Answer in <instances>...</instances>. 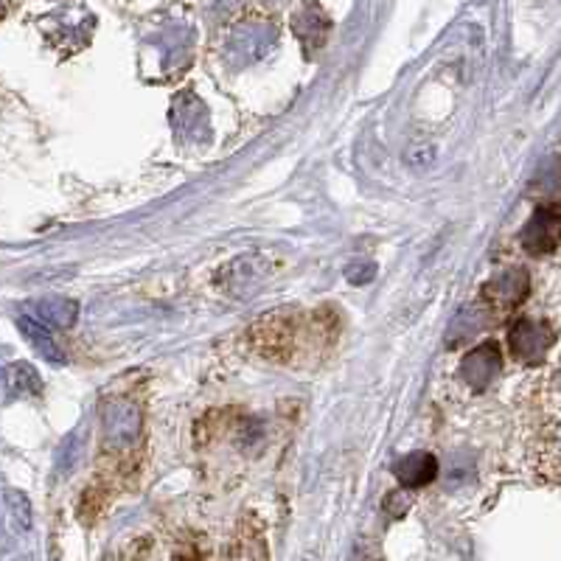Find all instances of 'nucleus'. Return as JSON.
I'll use <instances>...</instances> for the list:
<instances>
[{"label": "nucleus", "mask_w": 561, "mask_h": 561, "mask_svg": "<svg viewBox=\"0 0 561 561\" xmlns=\"http://www.w3.org/2000/svg\"><path fill=\"white\" fill-rule=\"evenodd\" d=\"M519 244L530 255H548L561 244V205H542L519 233Z\"/></svg>", "instance_id": "f03ea898"}, {"label": "nucleus", "mask_w": 561, "mask_h": 561, "mask_svg": "<svg viewBox=\"0 0 561 561\" xmlns=\"http://www.w3.org/2000/svg\"><path fill=\"white\" fill-rule=\"evenodd\" d=\"M174 561H203V559H199V550L194 548V545H185L183 550H178Z\"/></svg>", "instance_id": "2eb2a0df"}, {"label": "nucleus", "mask_w": 561, "mask_h": 561, "mask_svg": "<svg viewBox=\"0 0 561 561\" xmlns=\"http://www.w3.org/2000/svg\"><path fill=\"white\" fill-rule=\"evenodd\" d=\"M545 469H548L553 478H561V430H553V435L545 444Z\"/></svg>", "instance_id": "9b49d317"}, {"label": "nucleus", "mask_w": 561, "mask_h": 561, "mask_svg": "<svg viewBox=\"0 0 561 561\" xmlns=\"http://www.w3.org/2000/svg\"><path fill=\"white\" fill-rule=\"evenodd\" d=\"M7 396L9 399H28V396L43 393V382H39L37 370L28 363H12L7 365Z\"/></svg>", "instance_id": "6e6552de"}, {"label": "nucleus", "mask_w": 561, "mask_h": 561, "mask_svg": "<svg viewBox=\"0 0 561 561\" xmlns=\"http://www.w3.org/2000/svg\"><path fill=\"white\" fill-rule=\"evenodd\" d=\"M433 154H435L433 149H427L424 144H413L408 152V158H410V163H415V167H424V163H430V160H433Z\"/></svg>", "instance_id": "4468645a"}, {"label": "nucleus", "mask_w": 561, "mask_h": 561, "mask_svg": "<svg viewBox=\"0 0 561 561\" xmlns=\"http://www.w3.org/2000/svg\"><path fill=\"white\" fill-rule=\"evenodd\" d=\"M140 433V413L135 404L129 402H113L104 410V435L107 444L124 449L133 447Z\"/></svg>", "instance_id": "20e7f679"}, {"label": "nucleus", "mask_w": 561, "mask_h": 561, "mask_svg": "<svg viewBox=\"0 0 561 561\" xmlns=\"http://www.w3.org/2000/svg\"><path fill=\"white\" fill-rule=\"evenodd\" d=\"M534 194L545 205H561V154L550 158L534 180Z\"/></svg>", "instance_id": "1a4fd4ad"}, {"label": "nucleus", "mask_w": 561, "mask_h": 561, "mask_svg": "<svg viewBox=\"0 0 561 561\" xmlns=\"http://www.w3.org/2000/svg\"><path fill=\"white\" fill-rule=\"evenodd\" d=\"M374 273H377V267L374 264H363V267H348V280L351 284H368L370 278H374Z\"/></svg>", "instance_id": "ddd939ff"}, {"label": "nucleus", "mask_w": 561, "mask_h": 561, "mask_svg": "<svg viewBox=\"0 0 561 561\" xmlns=\"http://www.w3.org/2000/svg\"><path fill=\"white\" fill-rule=\"evenodd\" d=\"M500 370V348L494 343H480L463 357L460 377L472 390H485Z\"/></svg>", "instance_id": "39448f33"}, {"label": "nucleus", "mask_w": 561, "mask_h": 561, "mask_svg": "<svg viewBox=\"0 0 561 561\" xmlns=\"http://www.w3.org/2000/svg\"><path fill=\"white\" fill-rule=\"evenodd\" d=\"M18 325H20V332H23V337L32 343V348L37 351L45 363L65 365L62 348H59V343L54 340V334L45 329V323H39L37 318H28V314H23V318L18 320Z\"/></svg>", "instance_id": "0eeeda50"}, {"label": "nucleus", "mask_w": 561, "mask_h": 561, "mask_svg": "<svg viewBox=\"0 0 561 561\" xmlns=\"http://www.w3.org/2000/svg\"><path fill=\"white\" fill-rule=\"evenodd\" d=\"M511 351L523 365H539L556 343V329L548 320L523 318L511 325Z\"/></svg>", "instance_id": "f257e3e1"}, {"label": "nucleus", "mask_w": 561, "mask_h": 561, "mask_svg": "<svg viewBox=\"0 0 561 561\" xmlns=\"http://www.w3.org/2000/svg\"><path fill=\"white\" fill-rule=\"evenodd\" d=\"M530 293V275L525 270H508V273L491 278L483 287V300L489 307L511 309L519 307Z\"/></svg>", "instance_id": "7ed1b4c3"}, {"label": "nucleus", "mask_w": 561, "mask_h": 561, "mask_svg": "<svg viewBox=\"0 0 561 561\" xmlns=\"http://www.w3.org/2000/svg\"><path fill=\"white\" fill-rule=\"evenodd\" d=\"M393 472L404 489H421L438 478V460L430 453H410L402 460H396Z\"/></svg>", "instance_id": "423d86ee"}, {"label": "nucleus", "mask_w": 561, "mask_h": 561, "mask_svg": "<svg viewBox=\"0 0 561 561\" xmlns=\"http://www.w3.org/2000/svg\"><path fill=\"white\" fill-rule=\"evenodd\" d=\"M408 508H410V497L404 494V489L393 491V494H388V500H385V511H388L393 519L404 517V514H408Z\"/></svg>", "instance_id": "f8f14e48"}, {"label": "nucleus", "mask_w": 561, "mask_h": 561, "mask_svg": "<svg viewBox=\"0 0 561 561\" xmlns=\"http://www.w3.org/2000/svg\"><path fill=\"white\" fill-rule=\"evenodd\" d=\"M34 312H37V320H45V323L70 325L77 320L79 304L68 298H45L34 304Z\"/></svg>", "instance_id": "9d476101"}]
</instances>
